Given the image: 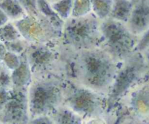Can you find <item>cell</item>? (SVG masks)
<instances>
[{
	"label": "cell",
	"mask_w": 149,
	"mask_h": 124,
	"mask_svg": "<svg viewBox=\"0 0 149 124\" xmlns=\"http://www.w3.org/2000/svg\"><path fill=\"white\" fill-rule=\"evenodd\" d=\"M77 60L80 80L89 89L103 91L114 81L117 73L115 59L106 49L95 47L81 50Z\"/></svg>",
	"instance_id": "cell-1"
},
{
	"label": "cell",
	"mask_w": 149,
	"mask_h": 124,
	"mask_svg": "<svg viewBox=\"0 0 149 124\" xmlns=\"http://www.w3.org/2000/svg\"><path fill=\"white\" fill-rule=\"evenodd\" d=\"M94 14L67 19L63 25L65 42L81 51L95 48L102 43L100 24Z\"/></svg>",
	"instance_id": "cell-2"
},
{
	"label": "cell",
	"mask_w": 149,
	"mask_h": 124,
	"mask_svg": "<svg viewBox=\"0 0 149 124\" xmlns=\"http://www.w3.org/2000/svg\"><path fill=\"white\" fill-rule=\"evenodd\" d=\"M100 28L101 44L115 60L126 58L136 48L138 42L135 35L125 23L112 18L106 19L100 23Z\"/></svg>",
	"instance_id": "cell-3"
},
{
	"label": "cell",
	"mask_w": 149,
	"mask_h": 124,
	"mask_svg": "<svg viewBox=\"0 0 149 124\" xmlns=\"http://www.w3.org/2000/svg\"><path fill=\"white\" fill-rule=\"evenodd\" d=\"M61 99L62 92L56 84L49 81L35 83L31 87L29 97V108L31 116H46L57 108Z\"/></svg>",
	"instance_id": "cell-4"
},
{
	"label": "cell",
	"mask_w": 149,
	"mask_h": 124,
	"mask_svg": "<svg viewBox=\"0 0 149 124\" xmlns=\"http://www.w3.org/2000/svg\"><path fill=\"white\" fill-rule=\"evenodd\" d=\"M93 91L87 88L77 90L68 99L70 109L80 116L95 113L100 107V103Z\"/></svg>",
	"instance_id": "cell-5"
},
{
	"label": "cell",
	"mask_w": 149,
	"mask_h": 124,
	"mask_svg": "<svg viewBox=\"0 0 149 124\" xmlns=\"http://www.w3.org/2000/svg\"><path fill=\"white\" fill-rule=\"evenodd\" d=\"M141 65L142 64L139 61L130 62L125 65L120 72L116 73L112 91V97L113 98L122 94L136 80L141 73Z\"/></svg>",
	"instance_id": "cell-6"
},
{
	"label": "cell",
	"mask_w": 149,
	"mask_h": 124,
	"mask_svg": "<svg viewBox=\"0 0 149 124\" xmlns=\"http://www.w3.org/2000/svg\"><path fill=\"white\" fill-rule=\"evenodd\" d=\"M127 24L130 30L135 36L146 31L149 28L148 4L142 2L133 7Z\"/></svg>",
	"instance_id": "cell-7"
},
{
	"label": "cell",
	"mask_w": 149,
	"mask_h": 124,
	"mask_svg": "<svg viewBox=\"0 0 149 124\" xmlns=\"http://www.w3.org/2000/svg\"><path fill=\"white\" fill-rule=\"evenodd\" d=\"M132 10L133 5L130 0H113L110 17L118 21L127 23Z\"/></svg>",
	"instance_id": "cell-8"
},
{
	"label": "cell",
	"mask_w": 149,
	"mask_h": 124,
	"mask_svg": "<svg viewBox=\"0 0 149 124\" xmlns=\"http://www.w3.org/2000/svg\"><path fill=\"white\" fill-rule=\"evenodd\" d=\"M53 55L45 47H39L33 50L29 57L31 68H39L47 65L52 59Z\"/></svg>",
	"instance_id": "cell-9"
},
{
	"label": "cell",
	"mask_w": 149,
	"mask_h": 124,
	"mask_svg": "<svg viewBox=\"0 0 149 124\" xmlns=\"http://www.w3.org/2000/svg\"><path fill=\"white\" fill-rule=\"evenodd\" d=\"M113 0H91L92 11L100 20H106L110 16Z\"/></svg>",
	"instance_id": "cell-10"
},
{
	"label": "cell",
	"mask_w": 149,
	"mask_h": 124,
	"mask_svg": "<svg viewBox=\"0 0 149 124\" xmlns=\"http://www.w3.org/2000/svg\"><path fill=\"white\" fill-rule=\"evenodd\" d=\"M55 122L57 124H81L80 116L71 109L63 110L56 114Z\"/></svg>",
	"instance_id": "cell-11"
},
{
	"label": "cell",
	"mask_w": 149,
	"mask_h": 124,
	"mask_svg": "<svg viewBox=\"0 0 149 124\" xmlns=\"http://www.w3.org/2000/svg\"><path fill=\"white\" fill-rule=\"evenodd\" d=\"M74 0H57L52 4V7L63 20L68 19L72 12Z\"/></svg>",
	"instance_id": "cell-12"
},
{
	"label": "cell",
	"mask_w": 149,
	"mask_h": 124,
	"mask_svg": "<svg viewBox=\"0 0 149 124\" xmlns=\"http://www.w3.org/2000/svg\"><path fill=\"white\" fill-rule=\"evenodd\" d=\"M38 10L42 12L53 24H58L61 26L63 19L58 15V13L52 9V6L49 5L46 0H37Z\"/></svg>",
	"instance_id": "cell-13"
},
{
	"label": "cell",
	"mask_w": 149,
	"mask_h": 124,
	"mask_svg": "<svg viewBox=\"0 0 149 124\" xmlns=\"http://www.w3.org/2000/svg\"><path fill=\"white\" fill-rule=\"evenodd\" d=\"M91 11V0H74L71 17H82L90 14Z\"/></svg>",
	"instance_id": "cell-14"
},
{
	"label": "cell",
	"mask_w": 149,
	"mask_h": 124,
	"mask_svg": "<svg viewBox=\"0 0 149 124\" xmlns=\"http://www.w3.org/2000/svg\"><path fill=\"white\" fill-rule=\"evenodd\" d=\"M3 7L13 17H17L23 13V8L16 0H6L3 3Z\"/></svg>",
	"instance_id": "cell-15"
},
{
	"label": "cell",
	"mask_w": 149,
	"mask_h": 124,
	"mask_svg": "<svg viewBox=\"0 0 149 124\" xmlns=\"http://www.w3.org/2000/svg\"><path fill=\"white\" fill-rule=\"evenodd\" d=\"M18 1L28 11L33 14H37V0H18Z\"/></svg>",
	"instance_id": "cell-16"
},
{
	"label": "cell",
	"mask_w": 149,
	"mask_h": 124,
	"mask_svg": "<svg viewBox=\"0 0 149 124\" xmlns=\"http://www.w3.org/2000/svg\"><path fill=\"white\" fill-rule=\"evenodd\" d=\"M149 48V28L144 32L142 38L138 41L135 49L138 51H143Z\"/></svg>",
	"instance_id": "cell-17"
},
{
	"label": "cell",
	"mask_w": 149,
	"mask_h": 124,
	"mask_svg": "<svg viewBox=\"0 0 149 124\" xmlns=\"http://www.w3.org/2000/svg\"><path fill=\"white\" fill-rule=\"evenodd\" d=\"M30 124H57V123L50 118L47 117L46 116H42L33 118Z\"/></svg>",
	"instance_id": "cell-18"
},
{
	"label": "cell",
	"mask_w": 149,
	"mask_h": 124,
	"mask_svg": "<svg viewBox=\"0 0 149 124\" xmlns=\"http://www.w3.org/2000/svg\"><path fill=\"white\" fill-rule=\"evenodd\" d=\"M146 58H147V61H148V64L149 65V49L147 51V54H146Z\"/></svg>",
	"instance_id": "cell-19"
}]
</instances>
